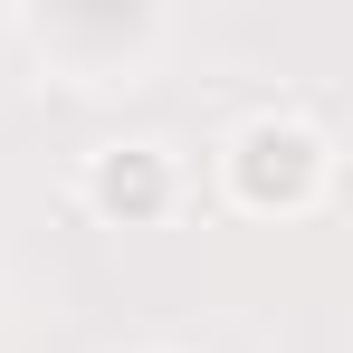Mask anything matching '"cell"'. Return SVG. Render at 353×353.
<instances>
[{"label": "cell", "mask_w": 353, "mask_h": 353, "mask_svg": "<svg viewBox=\"0 0 353 353\" xmlns=\"http://www.w3.org/2000/svg\"><path fill=\"white\" fill-rule=\"evenodd\" d=\"M220 191L248 220H305L334 201V134L296 105H258L220 134Z\"/></svg>", "instance_id": "1"}, {"label": "cell", "mask_w": 353, "mask_h": 353, "mask_svg": "<svg viewBox=\"0 0 353 353\" xmlns=\"http://www.w3.org/2000/svg\"><path fill=\"white\" fill-rule=\"evenodd\" d=\"M77 201H86V220H105V230H163L181 210V153L163 134H105V143H86V163H77Z\"/></svg>", "instance_id": "2"}]
</instances>
